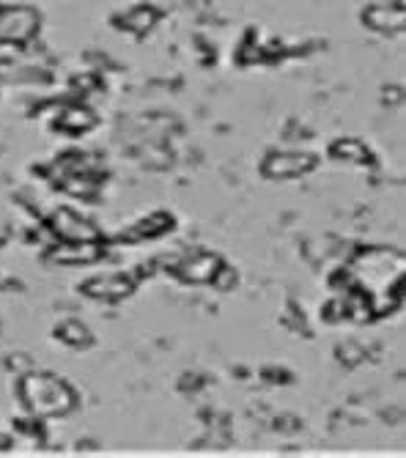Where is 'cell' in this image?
Listing matches in <instances>:
<instances>
[{"instance_id":"obj_1","label":"cell","mask_w":406,"mask_h":458,"mask_svg":"<svg viewBox=\"0 0 406 458\" xmlns=\"http://www.w3.org/2000/svg\"><path fill=\"white\" fill-rule=\"evenodd\" d=\"M179 275L187 283H212V280H217V275H220V261L214 255L203 253L198 258L184 261L179 267Z\"/></svg>"},{"instance_id":"obj_2","label":"cell","mask_w":406,"mask_h":458,"mask_svg":"<svg viewBox=\"0 0 406 458\" xmlns=\"http://www.w3.org/2000/svg\"><path fill=\"white\" fill-rule=\"evenodd\" d=\"M88 291L93 294V297H104V299H121V297H127V294L132 291V285H130V280H124V277H104V280L93 283Z\"/></svg>"},{"instance_id":"obj_3","label":"cell","mask_w":406,"mask_h":458,"mask_svg":"<svg viewBox=\"0 0 406 458\" xmlns=\"http://www.w3.org/2000/svg\"><path fill=\"white\" fill-rule=\"evenodd\" d=\"M311 168V157H299V159H291V157H283V159H272L270 162V173H283V176H294L299 171Z\"/></svg>"}]
</instances>
